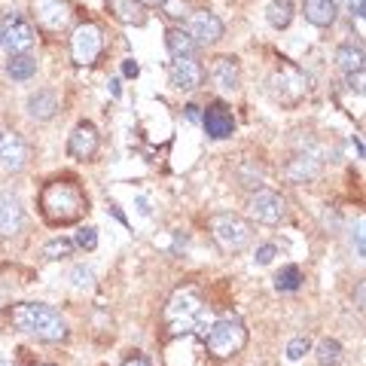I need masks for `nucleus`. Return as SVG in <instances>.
Masks as SVG:
<instances>
[{
  "mask_svg": "<svg viewBox=\"0 0 366 366\" xmlns=\"http://www.w3.org/2000/svg\"><path fill=\"white\" fill-rule=\"evenodd\" d=\"M363 290H366L363 284H357V308H360V312H363Z\"/></svg>",
  "mask_w": 366,
  "mask_h": 366,
  "instance_id": "ea45409f",
  "label": "nucleus"
},
{
  "mask_svg": "<svg viewBox=\"0 0 366 366\" xmlns=\"http://www.w3.org/2000/svg\"><path fill=\"white\" fill-rule=\"evenodd\" d=\"M28 113L34 119H40V122H46V119H52L55 113H59V98H55V92H46V89H40V92H34V95L28 98Z\"/></svg>",
  "mask_w": 366,
  "mask_h": 366,
  "instance_id": "aec40b11",
  "label": "nucleus"
},
{
  "mask_svg": "<svg viewBox=\"0 0 366 366\" xmlns=\"http://www.w3.org/2000/svg\"><path fill=\"white\" fill-rule=\"evenodd\" d=\"M211 79L217 89L223 92H235L238 83H242V71H238V61L229 59V55H223V59H217L214 67H211Z\"/></svg>",
  "mask_w": 366,
  "mask_h": 366,
  "instance_id": "f3484780",
  "label": "nucleus"
},
{
  "mask_svg": "<svg viewBox=\"0 0 366 366\" xmlns=\"http://www.w3.org/2000/svg\"><path fill=\"white\" fill-rule=\"evenodd\" d=\"M266 19L272 28H287L293 21V4L290 0H272L269 9H266Z\"/></svg>",
  "mask_w": 366,
  "mask_h": 366,
  "instance_id": "b1692460",
  "label": "nucleus"
},
{
  "mask_svg": "<svg viewBox=\"0 0 366 366\" xmlns=\"http://www.w3.org/2000/svg\"><path fill=\"white\" fill-rule=\"evenodd\" d=\"M300 284H302L300 266H284L278 274H274V287L278 290H300Z\"/></svg>",
  "mask_w": 366,
  "mask_h": 366,
  "instance_id": "bb28decb",
  "label": "nucleus"
},
{
  "mask_svg": "<svg viewBox=\"0 0 366 366\" xmlns=\"http://www.w3.org/2000/svg\"><path fill=\"white\" fill-rule=\"evenodd\" d=\"M168 76H171V86L180 89V92H192L202 86L204 79V67L196 59H174L168 67Z\"/></svg>",
  "mask_w": 366,
  "mask_h": 366,
  "instance_id": "ddd939ff",
  "label": "nucleus"
},
{
  "mask_svg": "<svg viewBox=\"0 0 366 366\" xmlns=\"http://www.w3.org/2000/svg\"><path fill=\"white\" fill-rule=\"evenodd\" d=\"M187 117H189L192 122H199V119H202V113H199V107H196V104H187Z\"/></svg>",
  "mask_w": 366,
  "mask_h": 366,
  "instance_id": "58836bf2",
  "label": "nucleus"
},
{
  "mask_svg": "<svg viewBox=\"0 0 366 366\" xmlns=\"http://www.w3.org/2000/svg\"><path fill=\"white\" fill-rule=\"evenodd\" d=\"M317 174H320V159L312 153L293 156L287 162V168H284V177L290 183H312V180H317Z\"/></svg>",
  "mask_w": 366,
  "mask_h": 366,
  "instance_id": "dca6fc26",
  "label": "nucleus"
},
{
  "mask_svg": "<svg viewBox=\"0 0 366 366\" xmlns=\"http://www.w3.org/2000/svg\"><path fill=\"white\" fill-rule=\"evenodd\" d=\"M110 92H113V98L119 95V79H110Z\"/></svg>",
  "mask_w": 366,
  "mask_h": 366,
  "instance_id": "a19ab883",
  "label": "nucleus"
},
{
  "mask_svg": "<svg viewBox=\"0 0 366 366\" xmlns=\"http://www.w3.org/2000/svg\"><path fill=\"white\" fill-rule=\"evenodd\" d=\"M40 208L46 214V220L52 223H74L86 208V199L74 183L55 180L40 192Z\"/></svg>",
  "mask_w": 366,
  "mask_h": 366,
  "instance_id": "7ed1b4c3",
  "label": "nucleus"
},
{
  "mask_svg": "<svg viewBox=\"0 0 366 366\" xmlns=\"http://www.w3.org/2000/svg\"><path fill=\"white\" fill-rule=\"evenodd\" d=\"M0 46L9 52V55H21V52H28L31 46H34V25L25 19V16H6L4 21V34H0Z\"/></svg>",
  "mask_w": 366,
  "mask_h": 366,
  "instance_id": "423d86ee",
  "label": "nucleus"
},
{
  "mask_svg": "<svg viewBox=\"0 0 366 366\" xmlns=\"http://www.w3.org/2000/svg\"><path fill=\"white\" fill-rule=\"evenodd\" d=\"M204 345H208V351L214 354V357L226 360V357H232V354H238L247 345V330L238 317H220L208 327Z\"/></svg>",
  "mask_w": 366,
  "mask_h": 366,
  "instance_id": "20e7f679",
  "label": "nucleus"
},
{
  "mask_svg": "<svg viewBox=\"0 0 366 366\" xmlns=\"http://www.w3.org/2000/svg\"><path fill=\"white\" fill-rule=\"evenodd\" d=\"M92 278H95V274H92V269H86V266H76V269L71 272V281H74L76 290L92 287Z\"/></svg>",
  "mask_w": 366,
  "mask_h": 366,
  "instance_id": "2f4dec72",
  "label": "nucleus"
},
{
  "mask_svg": "<svg viewBox=\"0 0 366 366\" xmlns=\"http://www.w3.org/2000/svg\"><path fill=\"white\" fill-rule=\"evenodd\" d=\"M202 125H204V132H208L214 141H223V137H232L235 132V117H232V110H229L226 104H208V110L202 113Z\"/></svg>",
  "mask_w": 366,
  "mask_h": 366,
  "instance_id": "4468645a",
  "label": "nucleus"
},
{
  "mask_svg": "<svg viewBox=\"0 0 366 366\" xmlns=\"http://www.w3.org/2000/svg\"><path fill=\"white\" fill-rule=\"evenodd\" d=\"M274 257H278V247H274V244H262L257 250V262H259V266H269Z\"/></svg>",
  "mask_w": 366,
  "mask_h": 366,
  "instance_id": "473e14b6",
  "label": "nucleus"
},
{
  "mask_svg": "<svg viewBox=\"0 0 366 366\" xmlns=\"http://www.w3.org/2000/svg\"><path fill=\"white\" fill-rule=\"evenodd\" d=\"M348 6H351V13H354V16L363 19V0H348Z\"/></svg>",
  "mask_w": 366,
  "mask_h": 366,
  "instance_id": "4c0bfd02",
  "label": "nucleus"
},
{
  "mask_svg": "<svg viewBox=\"0 0 366 366\" xmlns=\"http://www.w3.org/2000/svg\"><path fill=\"white\" fill-rule=\"evenodd\" d=\"M113 6H117V16L125 25H141L144 21V6L137 0H113Z\"/></svg>",
  "mask_w": 366,
  "mask_h": 366,
  "instance_id": "a878e982",
  "label": "nucleus"
},
{
  "mask_svg": "<svg viewBox=\"0 0 366 366\" xmlns=\"http://www.w3.org/2000/svg\"><path fill=\"white\" fill-rule=\"evenodd\" d=\"M21 226H25V211H21V204L9 196H0V235L9 238L21 232Z\"/></svg>",
  "mask_w": 366,
  "mask_h": 366,
  "instance_id": "a211bd4d",
  "label": "nucleus"
},
{
  "mask_svg": "<svg viewBox=\"0 0 366 366\" xmlns=\"http://www.w3.org/2000/svg\"><path fill=\"white\" fill-rule=\"evenodd\" d=\"M348 86H351V89H357V92H363V71L348 74Z\"/></svg>",
  "mask_w": 366,
  "mask_h": 366,
  "instance_id": "c9c22d12",
  "label": "nucleus"
},
{
  "mask_svg": "<svg viewBox=\"0 0 366 366\" xmlns=\"http://www.w3.org/2000/svg\"><path fill=\"white\" fill-rule=\"evenodd\" d=\"M308 351H312V342H308L305 336H300V339H293L290 345H287V357L290 360H302Z\"/></svg>",
  "mask_w": 366,
  "mask_h": 366,
  "instance_id": "7c9ffc66",
  "label": "nucleus"
},
{
  "mask_svg": "<svg viewBox=\"0 0 366 366\" xmlns=\"http://www.w3.org/2000/svg\"><path fill=\"white\" fill-rule=\"evenodd\" d=\"M74 244H79L83 250H95V247H98V229H95V226H83V229L76 232V242H74Z\"/></svg>",
  "mask_w": 366,
  "mask_h": 366,
  "instance_id": "c756f323",
  "label": "nucleus"
},
{
  "mask_svg": "<svg viewBox=\"0 0 366 366\" xmlns=\"http://www.w3.org/2000/svg\"><path fill=\"white\" fill-rule=\"evenodd\" d=\"M9 320L13 327H19L21 333H31L43 342H64L67 339V324L64 317L55 312L52 305H43V302H21L13 305L9 312Z\"/></svg>",
  "mask_w": 366,
  "mask_h": 366,
  "instance_id": "f257e3e1",
  "label": "nucleus"
},
{
  "mask_svg": "<svg viewBox=\"0 0 366 366\" xmlns=\"http://www.w3.org/2000/svg\"><path fill=\"white\" fill-rule=\"evenodd\" d=\"M250 214H254L257 223H266V226H278L284 217H287V202H284L278 192H269V189H259L254 199H250Z\"/></svg>",
  "mask_w": 366,
  "mask_h": 366,
  "instance_id": "6e6552de",
  "label": "nucleus"
},
{
  "mask_svg": "<svg viewBox=\"0 0 366 366\" xmlns=\"http://www.w3.org/2000/svg\"><path fill=\"white\" fill-rule=\"evenodd\" d=\"M354 244H357V254L363 257V220H357V229H354Z\"/></svg>",
  "mask_w": 366,
  "mask_h": 366,
  "instance_id": "f704fd0d",
  "label": "nucleus"
},
{
  "mask_svg": "<svg viewBox=\"0 0 366 366\" xmlns=\"http://www.w3.org/2000/svg\"><path fill=\"white\" fill-rule=\"evenodd\" d=\"M0 165L6 171H21L28 165V144L19 132H0Z\"/></svg>",
  "mask_w": 366,
  "mask_h": 366,
  "instance_id": "9b49d317",
  "label": "nucleus"
},
{
  "mask_svg": "<svg viewBox=\"0 0 366 366\" xmlns=\"http://www.w3.org/2000/svg\"><path fill=\"white\" fill-rule=\"evenodd\" d=\"M98 129L92 122H79L76 129L71 132V137H67V153H71L74 159H79V162H86V159H92L98 153Z\"/></svg>",
  "mask_w": 366,
  "mask_h": 366,
  "instance_id": "f8f14e48",
  "label": "nucleus"
},
{
  "mask_svg": "<svg viewBox=\"0 0 366 366\" xmlns=\"http://www.w3.org/2000/svg\"><path fill=\"white\" fill-rule=\"evenodd\" d=\"M272 89H274V95H278V101H284V104H296V101L308 92V79L300 71H293V67H284L281 74L272 76Z\"/></svg>",
  "mask_w": 366,
  "mask_h": 366,
  "instance_id": "9d476101",
  "label": "nucleus"
},
{
  "mask_svg": "<svg viewBox=\"0 0 366 366\" xmlns=\"http://www.w3.org/2000/svg\"><path fill=\"white\" fill-rule=\"evenodd\" d=\"M165 46H168L171 59H192V52L199 49V43L192 40L183 28H171V31L165 34Z\"/></svg>",
  "mask_w": 366,
  "mask_h": 366,
  "instance_id": "412c9836",
  "label": "nucleus"
},
{
  "mask_svg": "<svg viewBox=\"0 0 366 366\" xmlns=\"http://www.w3.org/2000/svg\"><path fill=\"white\" fill-rule=\"evenodd\" d=\"M363 46H354V43H345V46H339L336 49V64L342 67L345 74H357L363 71Z\"/></svg>",
  "mask_w": 366,
  "mask_h": 366,
  "instance_id": "4be33fe9",
  "label": "nucleus"
},
{
  "mask_svg": "<svg viewBox=\"0 0 366 366\" xmlns=\"http://www.w3.org/2000/svg\"><path fill=\"white\" fill-rule=\"evenodd\" d=\"M162 13L171 19V21H187L189 19V4L187 0H162Z\"/></svg>",
  "mask_w": 366,
  "mask_h": 366,
  "instance_id": "c85d7f7f",
  "label": "nucleus"
},
{
  "mask_svg": "<svg viewBox=\"0 0 366 366\" xmlns=\"http://www.w3.org/2000/svg\"><path fill=\"white\" fill-rule=\"evenodd\" d=\"M0 366H16L13 360H0Z\"/></svg>",
  "mask_w": 366,
  "mask_h": 366,
  "instance_id": "37998d69",
  "label": "nucleus"
},
{
  "mask_svg": "<svg viewBox=\"0 0 366 366\" xmlns=\"http://www.w3.org/2000/svg\"><path fill=\"white\" fill-rule=\"evenodd\" d=\"M34 9H37V19L52 31L64 28L67 19H71V4L67 0H34Z\"/></svg>",
  "mask_w": 366,
  "mask_h": 366,
  "instance_id": "2eb2a0df",
  "label": "nucleus"
},
{
  "mask_svg": "<svg viewBox=\"0 0 366 366\" xmlns=\"http://www.w3.org/2000/svg\"><path fill=\"white\" fill-rule=\"evenodd\" d=\"M71 254H74V242H71V238H52V242L43 247V257L46 259H64V257H71Z\"/></svg>",
  "mask_w": 366,
  "mask_h": 366,
  "instance_id": "cd10ccee",
  "label": "nucleus"
},
{
  "mask_svg": "<svg viewBox=\"0 0 366 366\" xmlns=\"http://www.w3.org/2000/svg\"><path fill=\"white\" fill-rule=\"evenodd\" d=\"M43 366H49V363H43Z\"/></svg>",
  "mask_w": 366,
  "mask_h": 366,
  "instance_id": "a18cd8bd",
  "label": "nucleus"
},
{
  "mask_svg": "<svg viewBox=\"0 0 366 366\" xmlns=\"http://www.w3.org/2000/svg\"><path fill=\"white\" fill-rule=\"evenodd\" d=\"M315 357L320 366H336L342 360V345L336 339H324V342H317V348H315Z\"/></svg>",
  "mask_w": 366,
  "mask_h": 366,
  "instance_id": "393cba45",
  "label": "nucleus"
},
{
  "mask_svg": "<svg viewBox=\"0 0 366 366\" xmlns=\"http://www.w3.org/2000/svg\"><path fill=\"white\" fill-rule=\"evenodd\" d=\"M302 13L305 19L317 28H330L336 21V0H302Z\"/></svg>",
  "mask_w": 366,
  "mask_h": 366,
  "instance_id": "6ab92c4d",
  "label": "nucleus"
},
{
  "mask_svg": "<svg viewBox=\"0 0 366 366\" xmlns=\"http://www.w3.org/2000/svg\"><path fill=\"white\" fill-rule=\"evenodd\" d=\"M168 320V333L171 336H189V333H208V308L199 290L183 287L171 296V302L165 308Z\"/></svg>",
  "mask_w": 366,
  "mask_h": 366,
  "instance_id": "f03ea898",
  "label": "nucleus"
},
{
  "mask_svg": "<svg viewBox=\"0 0 366 366\" xmlns=\"http://www.w3.org/2000/svg\"><path fill=\"white\" fill-rule=\"evenodd\" d=\"M211 232L214 242L220 244L226 254H235V250H244L250 244V223L242 220L238 214H214L211 217Z\"/></svg>",
  "mask_w": 366,
  "mask_h": 366,
  "instance_id": "39448f33",
  "label": "nucleus"
},
{
  "mask_svg": "<svg viewBox=\"0 0 366 366\" xmlns=\"http://www.w3.org/2000/svg\"><path fill=\"white\" fill-rule=\"evenodd\" d=\"M122 74H125V76H137V64H134L132 59H125V61H122Z\"/></svg>",
  "mask_w": 366,
  "mask_h": 366,
  "instance_id": "e433bc0d",
  "label": "nucleus"
},
{
  "mask_svg": "<svg viewBox=\"0 0 366 366\" xmlns=\"http://www.w3.org/2000/svg\"><path fill=\"white\" fill-rule=\"evenodd\" d=\"M0 34H4V25H0Z\"/></svg>",
  "mask_w": 366,
  "mask_h": 366,
  "instance_id": "c03bdc74",
  "label": "nucleus"
},
{
  "mask_svg": "<svg viewBox=\"0 0 366 366\" xmlns=\"http://www.w3.org/2000/svg\"><path fill=\"white\" fill-rule=\"evenodd\" d=\"M183 31H187L199 46H211V43H217L223 37V21L214 13H208V9H202V13H189L187 28Z\"/></svg>",
  "mask_w": 366,
  "mask_h": 366,
  "instance_id": "1a4fd4ad",
  "label": "nucleus"
},
{
  "mask_svg": "<svg viewBox=\"0 0 366 366\" xmlns=\"http://www.w3.org/2000/svg\"><path fill=\"white\" fill-rule=\"evenodd\" d=\"M6 74L19 79V83H25V79H31L34 74H37V59H31L28 52H21V55H9V61H6Z\"/></svg>",
  "mask_w": 366,
  "mask_h": 366,
  "instance_id": "5701e85b",
  "label": "nucleus"
},
{
  "mask_svg": "<svg viewBox=\"0 0 366 366\" xmlns=\"http://www.w3.org/2000/svg\"><path fill=\"white\" fill-rule=\"evenodd\" d=\"M101 46H104V37H101V28L98 25H79L71 37V52H74V61L76 64H92L101 55Z\"/></svg>",
  "mask_w": 366,
  "mask_h": 366,
  "instance_id": "0eeeda50",
  "label": "nucleus"
},
{
  "mask_svg": "<svg viewBox=\"0 0 366 366\" xmlns=\"http://www.w3.org/2000/svg\"><path fill=\"white\" fill-rule=\"evenodd\" d=\"M122 366H150V360H147L144 354H129V357L122 360Z\"/></svg>",
  "mask_w": 366,
  "mask_h": 366,
  "instance_id": "72a5a7b5",
  "label": "nucleus"
},
{
  "mask_svg": "<svg viewBox=\"0 0 366 366\" xmlns=\"http://www.w3.org/2000/svg\"><path fill=\"white\" fill-rule=\"evenodd\" d=\"M137 4H141V6H159L162 0H137Z\"/></svg>",
  "mask_w": 366,
  "mask_h": 366,
  "instance_id": "79ce46f5",
  "label": "nucleus"
}]
</instances>
